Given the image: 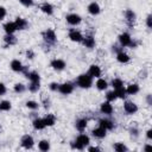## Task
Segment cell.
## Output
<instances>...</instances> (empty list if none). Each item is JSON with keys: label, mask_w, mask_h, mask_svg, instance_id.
Instances as JSON below:
<instances>
[{"label": "cell", "mask_w": 152, "mask_h": 152, "mask_svg": "<svg viewBox=\"0 0 152 152\" xmlns=\"http://www.w3.org/2000/svg\"><path fill=\"white\" fill-rule=\"evenodd\" d=\"M20 145L25 150H31L34 146V139L31 134H24L20 139Z\"/></svg>", "instance_id": "cell-5"}, {"label": "cell", "mask_w": 152, "mask_h": 152, "mask_svg": "<svg viewBox=\"0 0 152 152\" xmlns=\"http://www.w3.org/2000/svg\"><path fill=\"white\" fill-rule=\"evenodd\" d=\"M50 66L56 71H63L66 68V63L62 58H53L50 62Z\"/></svg>", "instance_id": "cell-8"}, {"label": "cell", "mask_w": 152, "mask_h": 152, "mask_svg": "<svg viewBox=\"0 0 152 152\" xmlns=\"http://www.w3.org/2000/svg\"><path fill=\"white\" fill-rule=\"evenodd\" d=\"M50 147H51V146H50V141L46 140V139H43V140H40V141L38 142V150L42 151V152L49 151Z\"/></svg>", "instance_id": "cell-30"}, {"label": "cell", "mask_w": 152, "mask_h": 152, "mask_svg": "<svg viewBox=\"0 0 152 152\" xmlns=\"http://www.w3.org/2000/svg\"><path fill=\"white\" fill-rule=\"evenodd\" d=\"M115 58H116V61H118L120 64H127V63H129V61H131L129 55L126 53L124 50L116 52V57H115Z\"/></svg>", "instance_id": "cell-17"}, {"label": "cell", "mask_w": 152, "mask_h": 152, "mask_svg": "<svg viewBox=\"0 0 152 152\" xmlns=\"http://www.w3.org/2000/svg\"><path fill=\"white\" fill-rule=\"evenodd\" d=\"M75 82H76V84H77L80 88H82V89H89V88L93 86L94 78H93L90 75H88V74L86 72V74L78 75Z\"/></svg>", "instance_id": "cell-3"}, {"label": "cell", "mask_w": 152, "mask_h": 152, "mask_svg": "<svg viewBox=\"0 0 152 152\" xmlns=\"http://www.w3.org/2000/svg\"><path fill=\"white\" fill-rule=\"evenodd\" d=\"M34 56H36V53L33 52V50H31V49L26 50V58H28V59H33Z\"/></svg>", "instance_id": "cell-46"}, {"label": "cell", "mask_w": 152, "mask_h": 152, "mask_svg": "<svg viewBox=\"0 0 152 152\" xmlns=\"http://www.w3.org/2000/svg\"><path fill=\"white\" fill-rule=\"evenodd\" d=\"M4 31L7 34H14L15 31H18L17 30V26H15V23L14 21H7V23H5L4 24Z\"/></svg>", "instance_id": "cell-22"}, {"label": "cell", "mask_w": 152, "mask_h": 152, "mask_svg": "<svg viewBox=\"0 0 152 152\" xmlns=\"http://www.w3.org/2000/svg\"><path fill=\"white\" fill-rule=\"evenodd\" d=\"M146 102H147L148 106L152 104V95H151V94H147V95H146Z\"/></svg>", "instance_id": "cell-49"}, {"label": "cell", "mask_w": 152, "mask_h": 152, "mask_svg": "<svg viewBox=\"0 0 152 152\" xmlns=\"http://www.w3.org/2000/svg\"><path fill=\"white\" fill-rule=\"evenodd\" d=\"M10 68L14 72H21L23 71V68H24V64L19 59H12L11 63H10Z\"/></svg>", "instance_id": "cell-24"}, {"label": "cell", "mask_w": 152, "mask_h": 152, "mask_svg": "<svg viewBox=\"0 0 152 152\" xmlns=\"http://www.w3.org/2000/svg\"><path fill=\"white\" fill-rule=\"evenodd\" d=\"M110 86H112V87H113V89L115 90V89H119V88L124 87V82H122V80H121V78L115 77V78H113V80H112Z\"/></svg>", "instance_id": "cell-34"}, {"label": "cell", "mask_w": 152, "mask_h": 152, "mask_svg": "<svg viewBox=\"0 0 152 152\" xmlns=\"http://www.w3.org/2000/svg\"><path fill=\"white\" fill-rule=\"evenodd\" d=\"M58 86H59V83H57V82H51V83L49 84V89H50L51 91H57V90H58Z\"/></svg>", "instance_id": "cell-43"}, {"label": "cell", "mask_w": 152, "mask_h": 152, "mask_svg": "<svg viewBox=\"0 0 152 152\" xmlns=\"http://www.w3.org/2000/svg\"><path fill=\"white\" fill-rule=\"evenodd\" d=\"M65 21L70 26H77L82 23V17L77 13H69V14L65 15Z\"/></svg>", "instance_id": "cell-7"}, {"label": "cell", "mask_w": 152, "mask_h": 152, "mask_svg": "<svg viewBox=\"0 0 152 152\" xmlns=\"http://www.w3.org/2000/svg\"><path fill=\"white\" fill-rule=\"evenodd\" d=\"M11 108H12L11 101H8V100L0 101V112H8V110H11Z\"/></svg>", "instance_id": "cell-32"}, {"label": "cell", "mask_w": 152, "mask_h": 152, "mask_svg": "<svg viewBox=\"0 0 152 152\" xmlns=\"http://www.w3.org/2000/svg\"><path fill=\"white\" fill-rule=\"evenodd\" d=\"M44 122H45V125H46V127H51V126H53L55 124H56V116L53 115V114H46L44 118Z\"/></svg>", "instance_id": "cell-29"}, {"label": "cell", "mask_w": 152, "mask_h": 152, "mask_svg": "<svg viewBox=\"0 0 152 152\" xmlns=\"http://www.w3.org/2000/svg\"><path fill=\"white\" fill-rule=\"evenodd\" d=\"M146 138H147V140H152V129L151 128H148L147 131H146Z\"/></svg>", "instance_id": "cell-48"}, {"label": "cell", "mask_w": 152, "mask_h": 152, "mask_svg": "<svg viewBox=\"0 0 152 152\" xmlns=\"http://www.w3.org/2000/svg\"><path fill=\"white\" fill-rule=\"evenodd\" d=\"M75 89V84L72 82H64V83H59L58 86V93L66 96V95H70Z\"/></svg>", "instance_id": "cell-4"}, {"label": "cell", "mask_w": 152, "mask_h": 152, "mask_svg": "<svg viewBox=\"0 0 152 152\" xmlns=\"http://www.w3.org/2000/svg\"><path fill=\"white\" fill-rule=\"evenodd\" d=\"M97 124H99V126L103 127L107 131H112L115 128V122L109 118H101V119H99Z\"/></svg>", "instance_id": "cell-12"}, {"label": "cell", "mask_w": 152, "mask_h": 152, "mask_svg": "<svg viewBox=\"0 0 152 152\" xmlns=\"http://www.w3.org/2000/svg\"><path fill=\"white\" fill-rule=\"evenodd\" d=\"M115 100H118V96H116V93L115 90H109L106 93V101H109V102H114Z\"/></svg>", "instance_id": "cell-37"}, {"label": "cell", "mask_w": 152, "mask_h": 152, "mask_svg": "<svg viewBox=\"0 0 152 152\" xmlns=\"http://www.w3.org/2000/svg\"><path fill=\"white\" fill-rule=\"evenodd\" d=\"M70 146H71L72 150H77V151H83V150H86V147H84L83 145H81L80 142H77L76 140L71 141V142H70Z\"/></svg>", "instance_id": "cell-39"}, {"label": "cell", "mask_w": 152, "mask_h": 152, "mask_svg": "<svg viewBox=\"0 0 152 152\" xmlns=\"http://www.w3.org/2000/svg\"><path fill=\"white\" fill-rule=\"evenodd\" d=\"M87 150L90 151V152H94V151H95V152H100V151H101V148H100L99 146H88Z\"/></svg>", "instance_id": "cell-47"}, {"label": "cell", "mask_w": 152, "mask_h": 152, "mask_svg": "<svg viewBox=\"0 0 152 152\" xmlns=\"http://www.w3.org/2000/svg\"><path fill=\"white\" fill-rule=\"evenodd\" d=\"M129 133H131V135H132L133 138L139 137V129H138L137 127H131V128H129Z\"/></svg>", "instance_id": "cell-41"}, {"label": "cell", "mask_w": 152, "mask_h": 152, "mask_svg": "<svg viewBox=\"0 0 152 152\" xmlns=\"http://www.w3.org/2000/svg\"><path fill=\"white\" fill-rule=\"evenodd\" d=\"M113 148L116 152H126V151H128V147L124 142H115L113 145Z\"/></svg>", "instance_id": "cell-35"}, {"label": "cell", "mask_w": 152, "mask_h": 152, "mask_svg": "<svg viewBox=\"0 0 152 152\" xmlns=\"http://www.w3.org/2000/svg\"><path fill=\"white\" fill-rule=\"evenodd\" d=\"M25 106H26V108H28V109H31V110H37V109L39 108V103H38L37 101H34V100H28V101H26Z\"/></svg>", "instance_id": "cell-36"}, {"label": "cell", "mask_w": 152, "mask_h": 152, "mask_svg": "<svg viewBox=\"0 0 152 152\" xmlns=\"http://www.w3.org/2000/svg\"><path fill=\"white\" fill-rule=\"evenodd\" d=\"M81 43H82V45H83L84 48H87V49H93V48L95 46V44H96L95 38H94L93 34H86V36H83V39H82Z\"/></svg>", "instance_id": "cell-14"}, {"label": "cell", "mask_w": 152, "mask_h": 152, "mask_svg": "<svg viewBox=\"0 0 152 152\" xmlns=\"http://www.w3.org/2000/svg\"><path fill=\"white\" fill-rule=\"evenodd\" d=\"M151 150H152V145H150V144L145 145V147H144V151H151Z\"/></svg>", "instance_id": "cell-50"}, {"label": "cell", "mask_w": 152, "mask_h": 152, "mask_svg": "<svg viewBox=\"0 0 152 152\" xmlns=\"http://www.w3.org/2000/svg\"><path fill=\"white\" fill-rule=\"evenodd\" d=\"M32 126L36 131H43L44 128H46V125H45L43 118H34L32 121Z\"/></svg>", "instance_id": "cell-21"}, {"label": "cell", "mask_w": 152, "mask_h": 152, "mask_svg": "<svg viewBox=\"0 0 152 152\" xmlns=\"http://www.w3.org/2000/svg\"><path fill=\"white\" fill-rule=\"evenodd\" d=\"M19 2L25 7H32L34 5V0H19Z\"/></svg>", "instance_id": "cell-40"}, {"label": "cell", "mask_w": 152, "mask_h": 152, "mask_svg": "<svg viewBox=\"0 0 152 152\" xmlns=\"http://www.w3.org/2000/svg\"><path fill=\"white\" fill-rule=\"evenodd\" d=\"M26 89H27V87L23 83H15L13 86V91L17 93V94H23V93L26 91Z\"/></svg>", "instance_id": "cell-33"}, {"label": "cell", "mask_w": 152, "mask_h": 152, "mask_svg": "<svg viewBox=\"0 0 152 152\" xmlns=\"http://www.w3.org/2000/svg\"><path fill=\"white\" fill-rule=\"evenodd\" d=\"M39 8H40V11H42L44 14H46V15H52L53 12H55V7H53L50 2H43Z\"/></svg>", "instance_id": "cell-20"}, {"label": "cell", "mask_w": 152, "mask_h": 152, "mask_svg": "<svg viewBox=\"0 0 152 152\" xmlns=\"http://www.w3.org/2000/svg\"><path fill=\"white\" fill-rule=\"evenodd\" d=\"M87 74L90 75L93 78H99V77H101V75H102V70H101V68H100L97 64H91V65L89 66Z\"/></svg>", "instance_id": "cell-15"}, {"label": "cell", "mask_w": 152, "mask_h": 152, "mask_svg": "<svg viewBox=\"0 0 152 152\" xmlns=\"http://www.w3.org/2000/svg\"><path fill=\"white\" fill-rule=\"evenodd\" d=\"M7 15V10L4 6H0V20H4Z\"/></svg>", "instance_id": "cell-42"}, {"label": "cell", "mask_w": 152, "mask_h": 152, "mask_svg": "<svg viewBox=\"0 0 152 152\" xmlns=\"http://www.w3.org/2000/svg\"><path fill=\"white\" fill-rule=\"evenodd\" d=\"M124 110L126 114L133 115L139 110V108H138V104L134 103L133 101H125L124 102Z\"/></svg>", "instance_id": "cell-10"}, {"label": "cell", "mask_w": 152, "mask_h": 152, "mask_svg": "<svg viewBox=\"0 0 152 152\" xmlns=\"http://www.w3.org/2000/svg\"><path fill=\"white\" fill-rule=\"evenodd\" d=\"M95 87H96L97 90L104 91V90H107V88H108V82H107L103 77H99V78L96 80V82H95Z\"/></svg>", "instance_id": "cell-25"}, {"label": "cell", "mask_w": 152, "mask_h": 152, "mask_svg": "<svg viewBox=\"0 0 152 152\" xmlns=\"http://www.w3.org/2000/svg\"><path fill=\"white\" fill-rule=\"evenodd\" d=\"M124 18H125V21L126 24L129 26V27H133V25L135 24V20H137V14L133 12V10H125L124 12Z\"/></svg>", "instance_id": "cell-6"}, {"label": "cell", "mask_w": 152, "mask_h": 152, "mask_svg": "<svg viewBox=\"0 0 152 152\" xmlns=\"http://www.w3.org/2000/svg\"><path fill=\"white\" fill-rule=\"evenodd\" d=\"M25 77L30 81V82H40V75L37 71H30L25 75Z\"/></svg>", "instance_id": "cell-28"}, {"label": "cell", "mask_w": 152, "mask_h": 152, "mask_svg": "<svg viewBox=\"0 0 152 152\" xmlns=\"http://www.w3.org/2000/svg\"><path fill=\"white\" fill-rule=\"evenodd\" d=\"M100 112L101 114L106 115V116H110L114 112V107L112 104V102L109 101H103L101 104H100Z\"/></svg>", "instance_id": "cell-9"}, {"label": "cell", "mask_w": 152, "mask_h": 152, "mask_svg": "<svg viewBox=\"0 0 152 152\" xmlns=\"http://www.w3.org/2000/svg\"><path fill=\"white\" fill-rule=\"evenodd\" d=\"M68 37L74 43H81L83 39V34L81 33V31H78L76 28H70L68 32Z\"/></svg>", "instance_id": "cell-11"}, {"label": "cell", "mask_w": 152, "mask_h": 152, "mask_svg": "<svg viewBox=\"0 0 152 152\" xmlns=\"http://www.w3.org/2000/svg\"><path fill=\"white\" fill-rule=\"evenodd\" d=\"M27 89L30 93H38L40 89V82H30L27 86Z\"/></svg>", "instance_id": "cell-31"}, {"label": "cell", "mask_w": 152, "mask_h": 152, "mask_svg": "<svg viewBox=\"0 0 152 152\" xmlns=\"http://www.w3.org/2000/svg\"><path fill=\"white\" fill-rule=\"evenodd\" d=\"M4 42H5L6 46H13V45L17 44L18 38H17L14 34H7V33H6L5 37H4Z\"/></svg>", "instance_id": "cell-27"}, {"label": "cell", "mask_w": 152, "mask_h": 152, "mask_svg": "<svg viewBox=\"0 0 152 152\" xmlns=\"http://www.w3.org/2000/svg\"><path fill=\"white\" fill-rule=\"evenodd\" d=\"M87 11H88V13H89L90 15L95 17V15H99V14L101 13V6H100L96 1H93V2H90V4L87 6Z\"/></svg>", "instance_id": "cell-13"}, {"label": "cell", "mask_w": 152, "mask_h": 152, "mask_svg": "<svg viewBox=\"0 0 152 152\" xmlns=\"http://www.w3.org/2000/svg\"><path fill=\"white\" fill-rule=\"evenodd\" d=\"M7 93V87L5 86V83L0 82V96H4Z\"/></svg>", "instance_id": "cell-44"}, {"label": "cell", "mask_w": 152, "mask_h": 152, "mask_svg": "<svg viewBox=\"0 0 152 152\" xmlns=\"http://www.w3.org/2000/svg\"><path fill=\"white\" fill-rule=\"evenodd\" d=\"M125 89H126L127 95H137V94L140 91V87H139L138 83H131V84H128Z\"/></svg>", "instance_id": "cell-26"}, {"label": "cell", "mask_w": 152, "mask_h": 152, "mask_svg": "<svg viewBox=\"0 0 152 152\" xmlns=\"http://www.w3.org/2000/svg\"><path fill=\"white\" fill-rule=\"evenodd\" d=\"M77 142H80L81 145H83L84 147H87L89 144H90V138H89V135H87L86 133H80L77 137H76V139H75Z\"/></svg>", "instance_id": "cell-23"}, {"label": "cell", "mask_w": 152, "mask_h": 152, "mask_svg": "<svg viewBox=\"0 0 152 152\" xmlns=\"http://www.w3.org/2000/svg\"><path fill=\"white\" fill-rule=\"evenodd\" d=\"M115 93H116V96L118 99H121V100H125L127 97V93H126V89L125 87H121L119 89H115Z\"/></svg>", "instance_id": "cell-38"}, {"label": "cell", "mask_w": 152, "mask_h": 152, "mask_svg": "<svg viewBox=\"0 0 152 152\" xmlns=\"http://www.w3.org/2000/svg\"><path fill=\"white\" fill-rule=\"evenodd\" d=\"M42 38H43L44 44H45L48 48L55 45L56 42H57L56 32H55V30H52V28H46L45 31H43V32H42Z\"/></svg>", "instance_id": "cell-2"}, {"label": "cell", "mask_w": 152, "mask_h": 152, "mask_svg": "<svg viewBox=\"0 0 152 152\" xmlns=\"http://www.w3.org/2000/svg\"><path fill=\"white\" fill-rule=\"evenodd\" d=\"M91 135H93L94 138H96V139H103V138H106V135H107V129H104V128L101 127V126H97L96 128H94V129L91 131Z\"/></svg>", "instance_id": "cell-19"}, {"label": "cell", "mask_w": 152, "mask_h": 152, "mask_svg": "<svg viewBox=\"0 0 152 152\" xmlns=\"http://www.w3.org/2000/svg\"><path fill=\"white\" fill-rule=\"evenodd\" d=\"M118 40H119V44L122 46V48H131V49H135L138 46V43L132 38V36L128 33V32H122L119 34L118 37Z\"/></svg>", "instance_id": "cell-1"}, {"label": "cell", "mask_w": 152, "mask_h": 152, "mask_svg": "<svg viewBox=\"0 0 152 152\" xmlns=\"http://www.w3.org/2000/svg\"><path fill=\"white\" fill-rule=\"evenodd\" d=\"M87 126H88V119H86V118H80V119H77L76 122H75V128H76L80 133L84 132L86 128H87Z\"/></svg>", "instance_id": "cell-18"}, {"label": "cell", "mask_w": 152, "mask_h": 152, "mask_svg": "<svg viewBox=\"0 0 152 152\" xmlns=\"http://www.w3.org/2000/svg\"><path fill=\"white\" fill-rule=\"evenodd\" d=\"M14 23H15V26H17V30L18 31H23V30H26L28 27V21L25 18L17 17L14 19Z\"/></svg>", "instance_id": "cell-16"}, {"label": "cell", "mask_w": 152, "mask_h": 152, "mask_svg": "<svg viewBox=\"0 0 152 152\" xmlns=\"http://www.w3.org/2000/svg\"><path fill=\"white\" fill-rule=\"evenodd\" d=\"M145 23H146L147 28L151 30V28H152V15H151V14H148V15L146 17V21H145Z\"/></svg>", "instance_id": "cell-45"}]
</instances>
